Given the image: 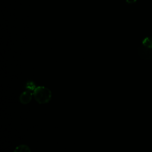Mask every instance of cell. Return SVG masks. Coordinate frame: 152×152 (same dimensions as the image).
I'll use <instances>...</instances> for the list:
<instances>
[{"instance_id":"5b68a950","label":"cell","mask_w":152,"mask_h":152,"mask_svg":"<svg viewBox=\"0 0 152 152\" xmlns=\"http://www.w3.org/2000/svg\"><path fill=\"white\" fill-rule=\"evenodd\" d=\"M142 45L144 46L152 49V37H147L144 38L142 42Z\"/></svg>"},{"instance_id":"8992f818","label":"cell","mask_w":152,"mask_h":152,"mask_svg":"<svg viewBox=\"0 0 152 152\" xmlns=\"http://www.w3.org/2000/svg\"><path fill=\"white\" fill-rule=\"evenodd\" d=\"M36 86L34 83L33 81H28L26 84V88L28 89V90H33L36 88Z\"/></svg>"},{"instance_id":"6da1fadb","label":"cell","mask_w":152,"mask_h":152,"mask_svg":"<svg viewBox=\"0 0 152 152\" xmlns=\"http://www.w3.org/2000/svg\"><path fill=\"white\" fill-rule=\"evenodd\" d=\"M34 99L40 104L48 103L52 97L51 91L45 86H38L33 91Z\"/></svg>"},{"instance_id":"7a4b0ae2","label":"cell","mask_w":152,"mask_h":152,"mask_svg":"<svg viewBox=\"0 0 152 152\" xmlns=\"http://www.w3.org/2000/svg\"><path fill=\"white\" fill-rule=\"evenodd\" d=\"M138 52L139 56L144 59L149 60L152 59V49L151 48H148L142 45L139 47Z\"/></svg>"},{"instance_id":"52a82bcc","label":"cell","mask_w":152,"mask_h":152,"mask_svg":"<svg viewBox=\"0 0 152 152\" xmlns=\"http://www.w3.org/2000/svg\"><path fill=\"white\" fill-rule=\"evenodd\" d=\"M126 1V2L129 3V4H132L134 3L135 2H136L137 0H125Z\"/></svg>"},{"instance_id":"277c9868","label":"cell","mask_w":152,"mask_h":152,"mask_svg":"<svg viewBox=\"0 0 152 152\" xmlns=\"http://www.w3.org/2000/svg\"><path fill=\"white\" fill-rule=\"evenodd\" d=\"M14 152H31V150L28 146L24 144H21L15 148Z\"/></svg>"},{"instance_id":"3957f363","label":"cell","mask_w":152,"mask_h":152,"mask_svg":"<svg viewBox=\"0 0 152 152\" xmlns=\"http://www.w3.org/2000/svg\"><path fill=\"white\" fill-rule=\"evenodd\" d=\"M33 96V93L30 90L23 92L20 96V101L23 104H27L30 102Z\"/></svg>"},{"instance_id":"ba28073f","label":"cell","mask_w":152,"mask_h":152,"mask_svg":"<svg viewBox=\"0 0 152 152\" xmlns=\"http://www.w3.org/2000/svg\"><path fill=\"white\" fill-rule=\"evenodd\" d=\"M151 37H152V33H151Z\"/></svg>"}]
</instances>
